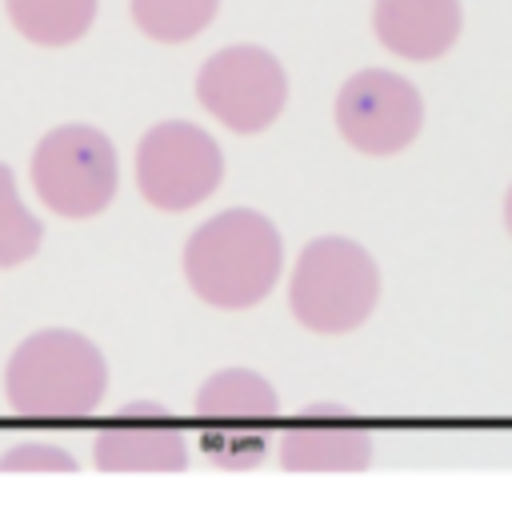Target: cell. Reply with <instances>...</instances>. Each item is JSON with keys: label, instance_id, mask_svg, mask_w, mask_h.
Listing matches in <instances>:
<instances>
[{"label": "cell", "instance_id": "obj_1", "mask_svg": "<svg viewBox=\"0 0 512 512\" xmlns=\"http://www.w3.org/2000/svg\"><path fill=\"white\" fill-rule=\"evenodd\" d=\"M284 268V244L268 216L252 208H228L204 220L184 244V276L192 292L212 308L260 304Z\"/></svg>", "mask_w": 512, "mask_h": 512}, {"label": "cell", "instance_id": "obj_2", "mask_svg": "<svg viewBox=\"0 0 512 512\" xmlns=\"http://www.w3.org/2000/svg\"><path fill=\"white\" fill-rule=\"evenodd\" d=\"M108 388V364L104 352L68 328H44L32 332L8 360L4 392L16 416L64 424L84 420L96 412Z\"/></svg>", "mask_w": 512, "mask_h": 512}, {"label": "cell", "instance_id": "obj_3", "mask_svg": "<svg viewBox=\"0 0 512 512\" xmlns=\"http://www.w3.org/2000/svg\"><path fill=\"white\" fill-rule=\"evenodd\" d=\"M380 300V268L376 260L348 236H320L304 244L292 284L288 308L308 332H352L360 328Z\"/></svg>", "mask_w": 512, "mask_h": 512}, {"label": "cell", "instance_id": "obj_4", "mask_svg": "<svg viewBox=\"0 0 512 512\" xmlns=\"http://www.w3.org/2000/svg\"><path fill=\"white\" fill-rule=\"evenodd\" d=\"M36 196L64 220H88L104 212L116 196V148L92 124H60L40 136L32 160Z\"/></svg>", "mask_w": 512, "mask_h": 512}, {"label": "cell", "instance_id": "obj_5", "mask_svg": "<svg viewBox=\"0 0 512 512\" xmlns=\"http://www.w3.org/2000/svg\"><path fill=\"white\" fill-rule=\"evenodd\" d=\"M276 388L248 368L212 372L196 396L200 448L216 468H256L268 448V424L276 420Z\"/></svg>", "mask_w": 512, "mask_h": 512}, {"label": "cell", "instance_id": "obj_6", "mask_svg": "<svg viewBox=\"0 0 512 512\" xmlns=\"http://www.w3.org/2000/svg\"><path fill=\"white\" fill-rule=\"evenodd\" d=\"M224 180V156L220 144L188 124V120H164L152 124L136 148V184L144 200L160 212H184L208 200Z\"/></svg>", "mask_w": 512, "mask_h": 512}, {"label": "cell", "instance_id": "obj_7", "mask_svg": "<svg viewBox=\"0 0 512 512\" xmlns=\"http://www.w3.org/2000/svg\"><path fill=\"white\" fill-rule=\"evenodd\" d=\"M196 96L224 128L252 136L284 112L288 76L268 48L232 44L204 60L196 76Z\"/></svg>", "mask_w": 512, "mask_h": 512}, {"label": "cell", "instance_id": "obj_8", "mask_svg": "<svg viewBox=\"0 0 512 512\" xmlns=\"http://www.w3.org/2000/svg\"><path fill=\"white\" fill-rule=\"evenodd\" d=\"M424 124V100L412 80L364 68L344 80L336 96V128L364 156H392L416 140Z\"/></svg>", "mask_w": 512, "mask_h": 512}, {"label": "cell", "instance_id": "obj_9", "mask_svg": "<svg viewBox=\"0 0 512 512\" xmlns=\"http://www.w3.org/2000/svg\"><path fill=\"white\" fill-rule=\"evenodd\" d=\"M92 460L100 472H184L188 432L164 404L136 400L96 428Z\"/></svg>", "mask_w": 512, "mask_h": 512}, {"label": "cell", "instance_id": "obj_10", "mask_svg": "<svg viewBox=\"0 0 512 512\" xmlns=\"http://www.w3.org/2000/svg\"><path fill=\"white\" fill-rule=\"evenodd\" d=\"M280 464L288 472H364L372 464V432L344 404H308L280 432Z\"/></svg>", "mask_w": 512, "mask_h": 512}, {"label": "cell", "instance_id": "obj_11", "mask_svg": "<svg viewBox=\"0 0 512 512\" xmlns=\"http://www.w3.org/2000/svg\"><path fill=\"white\" fill-rule=\"evenodd\" d=\"M376 40L404 60H436L460 36V0H376Z\"/></svg>", "mask_w": 512, "mask_h": 512}, {"label": "cell", "instance_id": "obj_12", "mask_svg": "<svg viewBox=\"0 0 512 512\" xmlns=\"http://www.w3.org/2000/svg\"><path fill=\"white\" fill-rule=\"evenodd\" d=\"M4 8L12 28L44 48L76 44L96 20V0H4Z\"/></svg>", "mask_w": 512, "mask_h": 512}, {"label": "cell", "instance_id": "obj_13", "mask_svg": "<svg viewBox=\"0 0 512 512\" xmlns=\"http://www.w3.org/2000/svg\"><path fill=\"white\" fill-rule=\"evenodd\" d=\"M216 8L220 0H132V20L160 44H184L212 24Z\"/></svg>", "mask_w": 512, "mask_h": 512}, {"label": "cell", "instance_id": "obj_14", "mask_svg": "<svg viewBox=\"0 0 512 512\" xmlns=\"http://www.w3.org/2000/svg\"><path fill=\"white\" fill-rule=\"evenodd\" d=\"M40 240H44L40 220L24 208L16 180H12V168L0 164V268H16V264L32 260Z\"/></svg>", "mask_w": 512, "mask_h": 512}, {"label": "cell", "instance_id": "obj_15", "mask_svg": "<svg viewBox=\"0 0 512 512\" xmlns=\"http://www.w3.org/2000/svg\"><path fill=\"white\" fill-rule=\"evenodd\" d=\"M0 472H76V460L60 444L24 440L8 456H0Z\"/></svg>", "mask_w": 512, "mask_h": 512}, {"label": "cell", "instance_id": "obj_16", "mask_svg": "<svg viewBox=\"0 0 512 512\" xmlns=\"http://www.w3.org/2000/svg\"><path fill=\"white\" fill-rule=\"evenodd\" d=\"M504 224H508V232H512V188H508V200H504Z\"/></svg>", "mask_w": 512, "mask_h": 512}]
</instances>
